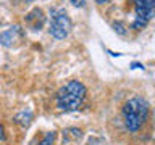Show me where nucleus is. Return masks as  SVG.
<instances>
[{
    "instance_id": "obj_9",
    "label": "nucleus",
    "mask_w": 155,
    "mask_h": 145,
    "mask_svg": "<svg viewBox=\"0 0 155 145\" xmlns=\"http://www.w3.org/2000/svg\"><path fill=\"white\" fill-rule=\"evenodd\" d=\"M113 29H115L118 34H121V36H124V34L128 32V31H126L124 23H121V21H115V23H113Z\"/></svg>"
},
{
    "instance_id": "obj_4",
    "label": "nucleus",
    "mask_w": 155,
    "mask_h": 145,
    "mask_svg": "<svg viewBox=\"0 0 155 145\" xmlns=\"http://www.w3.org/2000/svg\"><path fill=\"white\" fill-rule=\"evenodd\" d=\"M155 0H134V11L136 19L133 23V29L140 31L147 26V23L153 18Z\"/></svg>"
},
{
    "instance_id": "obj_5",
    "label": "nucleus",
    "mask_w": 155,
    "mask_h": 145,
    "mask_svg": "<svg viewBox=\"0 0 155 145\" xmlns=\"http://www.w3.org/2000/svg\"><path fill=\"white\" fill-rule=\"evenodd\" d=\"M24 23L29 29L32 31H41L44 23H45V14L41 8H32L26 16H24Z\"/></svg>"
},
{
    "instance_id": "obj_8",
    "label": "nucleus",
    "mask_w": 155,
    "mask_h": 145,
    "mask_svg": "<svg viewBox=\"0 0 155 145\" xmlns=\"http://www.w3.org/2000/svg\"><path fill=\"white\" fill-rule=\"evenodd\" d=\"M31 118H32V113H31V111H23V113L16 114L15 121H16L18 124H21V126H28L29 123H31Z\"/></svg>"
},
{
    "instance_id": "obj_11",
    "label": "nucleus",
    "mask_w": 155,
    "mask_h": 145,
    "mask_svg": "<svg viewBox=\"0 0 155 145\" xmlns=\"http://www.w3.org/2000/svg\"><path fill=\"white\" fill-rule=\"evenodd\" d=\"M5 139V129H3V126L0 124V140H3Z\"/></svg>"
},
{
    "instance_id": "obj_13",
    "label": "nucleus",
    "mask_w": 155,
    "mask_h": 145,
    "mask_svg": "<svg viewBox=\"0 0 155 145\" xmlns=\"http://www.w3.org/2000/svg\"><path fill=\"white\" fill-rule=\"evenodd\" d=\"M107 2H108V0H97V3H99V5H104V3H107Z\"/></svg>"
},
{
    "instance_id": "obj_1",
    "label": "nucleus",
    "mask_w": 155,
    "mask_h": 145,
    "mask_svg": "<svg viewBox=\"0 0 155 145\" xmlns=\"http://www.w3.org/2000/svg\"><path fill=\"white\" fill-rule=\"evenodd\" d=\"M121 114H123L124 127L128 129L129 132L139 130L149 118V103H147V100L140 98V97L129 98L123 105Z\"/></svg>"
},
{
    "instance_id": "obj_3",
    "label": "nucleus",
    "mask_w": 155,
    "mask_h": 145,
    "mask_svg": "<svg viewBox=\"0 0 155 145\" xmlns=\"http://www.w3.org/2000/svg\"><path fill=\"white\" fill-rule=\"evenodd\" d=\"M71 31V19L65 10H52L50 11V27L48 32L55 39H65Z\"/></svg>"
},
{
    "instance_id": "obj_12",
    "label": "nucleus",
    "mask_w": 155,
    "mask_h": 145,
    "mask_svg": "<svg viewBox=\"0 0 155 145\" xmlns=\"http://www.w3.org/2000/svg\"><path fill=\"white\" fill-rule=\"evenodd\" d=\"M131 66H133V68H144V65H140V63H133Z\"/></svg>"
},
{
    "instance_id": "obj_6",
    "label": "nucleus",
    "mask_w": 155,
    "mask_h": 145,
    "mask_svg": "<svg viewBox=\"0 0 155 145\" xmlns=\"http://www.w3.org/2000/svg\"><path fill=\"white\" fill-rule=\"evenodd\" d=\"M21 39H23V29L19 26H13L0 34V42L5 47H12L15 42L21 40Z\"/></svg>"
},
{
    "instance_id": "obj_14",
    "label": "nucleus",
    "mask_w": 155,
    "mask_h": 145,
    "mask_svg": "<svg viewBox=\"0 0 155 145\" xmlns=\"http://www.w3.org/2000/svg\"><path fill=\"white\" fill-rule=\"evenodd\" d=\"M19 2H23V3H29V2H32V0H19Z\"/></svg>"
},
{
    "instance_id": "obj_10",
    "label": "nucleus",
    "mask_w": 155,
    "mask_h": 145,
    "mask_svg": "<svg viewBox=\"0 0 155 145\" xmlns=\"http://www.w3.org/2000/svg\"><path fill=\"white\" fill-rule=\"evenodd\" d=\"M71 5H73V7H84V5H86V0H71Z\"/></svg>"
},
{
    "instance_id": "obj_2",
    "label": "nucleus",
    "mask_w": 155,
    "mask_h": 145,
    "mask_svg": "<svg viewBox=\"0 0 155 145\" xmlns=\"http://www.w3.org/2000/svg\"><path fill=\"white\" fill-rule=\"evenodd\" d=\"M86 87L79 81H70L57 92V106L61 111H76L86 98Z\"/></svg>"
},
{
    "instance_id": "obj_7",
    "label": "nucleus",
    "mask_w": 155,
    "mask_h": 145,
    "mask_svg": "<svg viewBox=\"0 0 155 145\" xmlns=\"http://www.w3.org/2000/svg\"><path fill=\"white\" fill-rule=\"evenodd\" d=\"M55 139H57V132H53V130H50V132H47L45 135L42 137L41 142H32L31 145H53L55 143Z\"/></svg>"
}]
</instances>
